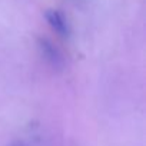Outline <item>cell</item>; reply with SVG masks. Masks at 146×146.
I'll list each match as a JSON object with an SVG mask.
<instances>
[{
	"mask_svg": "<svg viewBox=\"0 0 146 146\" xmlns=\"http://www.w3.org/2000/svg\"><path fill=\"white\" fill-rule=\"evenodd\" d=\"M44 17H46L47 23L50 25V27L57 35H60L63 37L69 36V26H67V22H66L62 12H59L56 9H49V10H46Z\"/></svg>",
	"mask_w": 146,
	"mask_h": 146,
	"instance_id": "cell-1",
	"label": "cell"
},
{
	"mask_svg": "<svg viewBox=\"0 0 146 146\" xmlns=\"http://www.w3.org/2000/svg\"><path fill=\"white\" fill-rule=\"evenodd\" d=\"M40 49H42V53L43 56L54 66H59L62 63V57H60V53L57 52V49L46 39L40 40Z\"/></svg>",
	"mask_w": 146,
	"mask_h": 146,
	"instance_id": "cell-2",
	"label": "cell"
}]
</instances>
